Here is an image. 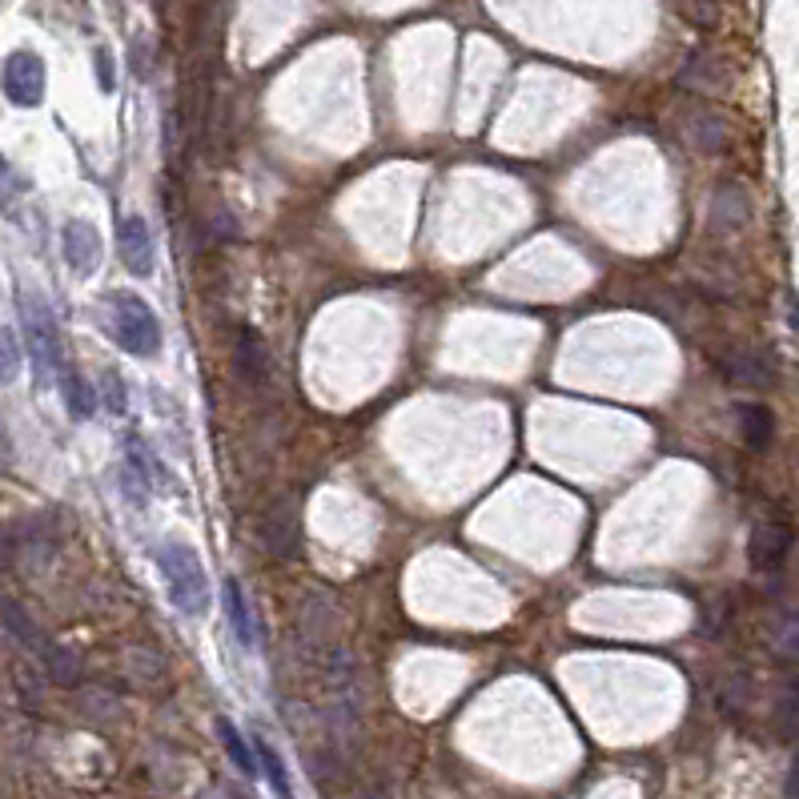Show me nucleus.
Masks as SVG:
<instances>
[{
    "label": "nucleus",
    "instance_id": "1",
    "mask_svg": "<svg viewBox=\"0 0 799 799\" xmlns=\"http://www.w3.org/2000/svg\"><path fill=\"white\" fill-rule=\"evenodd\" d=\"M157 566H161V575L169 583V599L181 615L201 619L210 611V575H205V563L193 546L169 539V543L157 546Z\"/></svg>",
    "mask_w": 799,
    "mask_h": 799
},
{
    "label": "nucleus",
    "instance_id": "2",
    "mask_svg": "<svg viewBox=\"0 0 799 799\" xmlns=\"http://www.w3.org/2000/svg\"><path fill=\"white\" fill-rule=\"evenodd\" d=\"M109 333L134 358H153L161 350V322L149 310V301H141L137 294H113L109 298Z\"/></svg>",
    "mask_w": 799,
    "mask_h": 799
},
{
    "label": "nucleus",
    "instance_id": "3",
    "mask_svg": "<svg viewBox=\"0 0 799 799\" xmlns=\"http://www.w3.org/2000/svg\"><path fill=\"white\" fill-rule=\"evenodd\" d=\"M21 322H24V338H29V354L36 362V374L49 377L61 366V330H56V318L49 310V301L33 289L21 294Z\"/></svg>",
    "mask_w": 799,
    "mask_h": 799
},
{
    "label": "nucleus",
    "instance_id": "4",
    "mask_svg": "<svg viewBox=\"0 0 799 799\" xmlns=\"http://www.w3.org/2000/svg\"><path fill=\"white\" fill-rule=\"evenodd\" d=\"M0 81H4V93H9L12 105L33 109V105H41V97H45V61L33 53H12L9 61H4Z\"/></svg>",
    "mask_w": 799,
    "mask_h": 799
},
{
    "label": "nucleus",
    "instance_id": "5",
    "mask_svg": "<svg viewBox=\"0 0 799 799\" xmlns=\"http://www.w3.org/2000/svg\"><path fill=\"white\" fill-rule=\"evenodd\" d=\"M791 555V526L779 519H759L747 539V558L755 571H779Z\"/></svg>",
    "mask_w": 799,
    "mask_h": 799
},
{
    "label": "nucleus",
    "instance_id": "6",
    "mask_svg": "<svg viewBox=\"0 0 799 799\" xmlns=\"http://www.w3.org/2000/svg\"><path fill=\"white\" fill-rule=\"evenodd\" d=\"M262 543L274 558L298 555V502L281 499L269 507L266 519H262Z\"/></svg>",
    "mask_w": 799,
    "mask_h": 799
},
{
    "label": "nucleus",
    "instance_id": "7",
    "mask_svg": "<svg viewBox=\"0 0 799 799\" xmlns=\"http://www.w3.org/2000/svg\"><path fill=\"white\" fill-rule=\"evenodd\" d=\"M117 245H121V262L129 274H137V278H149V274H153L157 245H153V234H149V225H145V217H125L121 234H117Z\"/></svg>",
    "mask_w": 799,
    "mask_h": 799
},
{
    "label": "nucleus",
    "instance_id": "8",
    "mask_svg": "<svg viewBox=\"0 0 799 799\" xmlns=\"http://www.w3.org/2000/svg\"><path fill=\"white\" fill-rule=\"evenodd\" d=\"M61 242H65V262L73 266V274L89 278L93 269L100 266V234L89 222H68Z\"/></svg>",
    "mask_w": 799,
    "mask_h": 799
},
{
    "label": "nucleus",
    "instance_id": "9",
    "mask_svg": "<svg viewBox=\"0 0 799 799\" xmlns=\"http://www.w3.org/2000/svg\"><path fill=\"white\" fill-rule=\"evenodd\" d=\"M222 599H225V615H230V627H234L237 643H242L245 651H257L254 611H249V603H245V590H242V583H237V578H225Z\"/></svg>",
    "mask_w": 799,
    "mask_h": 799
},
{
    "label": "nucleus",
    "instance_id": "10",
    "mask_svg": "<svg viewBox=\"0 0 799 799\" xmlns=\"http://www.w3.org/2000/svg\"><path fill=\"white\" fill-rule=\"evenodd\" d=\"M735 423H739L744 446H752V450H767L771 434H776V418H771V411L759 406V402H739V406H735Z\"/></svg>",
    "mask_w": 799,
    "mask_h": 799
},
{
    "label": "nucleus",
    "instance_id": "11",
    "mask_svg": "<svg viewBox=\"0 0 799 799\" xmlns=\"http://www.w3.org/2000/svg\"><path fill=\"white\" fill-rule=\"evenodd\" d=\"M301 631L310 635L313 643H326L338 631V607L330 595H306L301 603Z\"/></svg>",
    "mask_w": 799,
    "mask_h": 799
},
{
    "label": "nucleus",
    "instance_id": "12",
    "mask_svg": "<svg viewBox=\"0 0 799 799\" xmlns=\"http://www.w3.org/2000/svg\"><path fill=\"white\" fill-rule=\"evenodd\" d=\"M237 374H242L245 382H254V386H262L269 377V350L254 330L237 333Z\"/></svg>",
    "mask_w": 799,
    "mask_h": 799
},
{
    "label": "nucleus",
    "instance_id": "13",
    "mask_svg": "<svg viewBox=\"0 0 799 799\" xmlns=\"http://www.w3.org/2000/svg\"><path fill=\"white\" fill-rule=\"evenodd\" d=\"M747 217V198L739 193V189H720L715 193V201H711V225L715 230H735V225Z\"/></svg>",
    "mask_w": 799,
    "mask_h": 799
},
{
    "label": "nucleus",
    "instance_id": "14",
    "mask_svg": "<svg viewBox=\"0 0 799 799\" xmlns=\"http://www.w3.org/2000/svg\"><path fill=\"white\" fill-rule=\"evenodd\" d=\"M254 755L257 764H262V776L269 779V788L278 799H294V788H289V776H286V764H281V755L266 744V739H254Z\"/></svg>",
    "mask_w": 799,
    "mask_h": 799
},
{
    "label": "nucleus",
    "instance_id": "15",
    "mask_svg": "<svg viewBox=\"0 0 799 799\" xmlns=\"http://www.w3.org/2000/svg\"><path fill=\"white\" fill-rule=\"evenodd\" d=\"M61 390H65V406L73 418H93V411H97V390H93L85 377L65 374L61 377Z\"/></svg>",
    "mask_w": 799,
    "mask_h": 799
},
{
    "label": "nucleus",
    "instance_id": "16",
    "mask_svg": "<svg viewBox=\"0 0 799 799\" xmlns=\"http://www.w3.org/2000/svg\"><path fill=\"white\" fill-rule=\"evenodd\" d=\"M688 141L703 153H720L723 149V121L720 117H711V113H695L688 117Z\"/></svg>",
    "mask_w": 799,
    "mask_h": 799
},
{
    "label": "nucleus",
    "instance_id": "17",
    "mask_svg": "<svg viewBox=\"0 0 799 799\" xmlns=\"http://www.w3.org/2000/svg\"><path fill=\"white\" fill-rule=\"evenodd\" d=\"M217 735H222V747L230 752V759L237 764V771L242 776H257V759H254V752L245 747V739H242V732H237L234 723L230 720H217Z\"/></svg>",
    "mask_w": 799,
    "mask_h": 799
},
{
    "label": "nucleus",
    "instance_id": "18",
    "mask_svg": "<svg viewBox=\"0 0 799 799\" xmlns=\"http://www.w3.org/2000/svg\"><path fill=\"white\" fill-rule=\"evenodd\" d=\"M771 651L779 659H796L799 663V615H779L771 627Z\"/></svg>",
    "mask_w": 799,
    "mask_h": 799
},
{
    "label": "nucleus",
    "instance_id": "19",
    "mask_svg": "<svg viewBox=\"0 0 799 799\" xmlns=\"http://www.w3.org/2000/svg\"><path fill=\"white\" fill-rule=\"evenodd\" d=\"M727 374L735 377V382H744V386H767L771 382V374L764 370V362L755 354H727Z\"/></svg>",
    "mask_w": 799,
    "mask_h": 799
},
{
    "label": "nucleus",
    "instance_id": "20",
    "mask_svg": "<svg viewBox=\"0 0 799 799\" xmlns=\"http://www.w3.org/2000/svg\"><path fill=\"white\" fill-rule=\"evenodd\" d=\"M45 663H49V671H53V679L56 683H77L81 679V659L68 651V647H56V643H49V651H45Z\"/></svg>",
    "mask_w": 799,
    "mask_h": 799
},
{
    "label": "nucleus",
    "instance_id": "21",
    "mask_svg": "<svg viewBox=\"0 0 799 799\" xmlns=\"http://www.w3.org/2000/svg\"><path fill=\"white\" fill-rule=\"evenodd\" d=\"M21 374V345L9 326H0V386Z\"/></svg>",
    "mask_w": 799,
    "mask_h": 799
},
{
    "label": "nucleus",
    "instance_id": "22",
    "mask_svg": "<svg viewBox=\"0 0 799 799\" xmlns=\"http://www.w3.org/2000/svg\"><path fill=\"white\" fill-rule=\"evenodd\" d=\"M105 398H109V411L121 414L125 411V394H121V377L117 374H105Z\"/></svg>",
    "mask_w": 799,
    "mask_h": 799
},
{
    "label": "nucleus",
    "instance_id": "23",
    "mask_svg": "<svg viewBox=\"0 0 799 799\" xmlns=\"http://www.w3.org/2000/svg\"><path fill=\"white\" fill-rule=\"evenodd\" d=\"M97 77H100V89H113V61H109V53H97Z\"/></svg>",
    "mask_w": 799,
    "mask_h": 799
},
{
    "label": "nucleus",
    "instance_id": "24",
    "mask_svg": "<svg viewBox=\"0 0 799 799\" xmlns=\"http://www.w3.org/2000/svg\"><path fill=\"white\" fill-rule=\"evenodd\" d=\"M12 185H17V181H12V169L4 166V161H0V205H4V201L12 198Z\"/></svg>",
    "mask_w": 799,
    "mask_h": 799
},
{
    "label": "nucleus",
    "instance_id": "25",
    "mask_svg": "<svg viewBox=\"0 0 799 799\" xmlns=\"http://www.w3.org/2000/svg\"><path fill=\"white\" fill-rule=\"evenodd\" d=\"M788 796L799 799V755L791 759V771H788Z\"/></svg>",
    "mask_w": 799,
    "mask_h": 799
},
{
    "label": "nucleus",
    "instance_id": "26",
    "mask_svg": "<svg viewBox=\"0 0 799 799\" xmlns=\"http://www.w3.org/2000/svg\"><path fill=\"white\" fill-rule=\"evenodd\" d=\"M788 313H791V330H799V294H788Z\"/></svg>",
    "mask_w": 799,
    "mask_h": 799
},
{
    "label": "nucleus",
    "instance_id": "27",
    "mask_svg": "<svg viewBox=\"0 0 799 799\" xmlns=\"http://www.w3.org/2000/svg\"><path fill=\"white\" fill-rule=\"evenodd\" d=\"M4 455H9V434L0 430V458H4Z\"/></svg>",
    "mask_w": 799,
    "mask_h": 799
},
{
    "label": "nucleus",
    "instance_id": "28",
    "mask_svg": "<svg viewBox=\"0 0 799 799\" xmlns=\"http://www.w3.org/2000/svg\"><path fill=\"white\" fill-rule=\"evenodd\" d=\"M358 799H390V796H386V791H362Z\"/></svg>",
    "mask_w": 799,
    "mask_h": 799
}]
</instances>
